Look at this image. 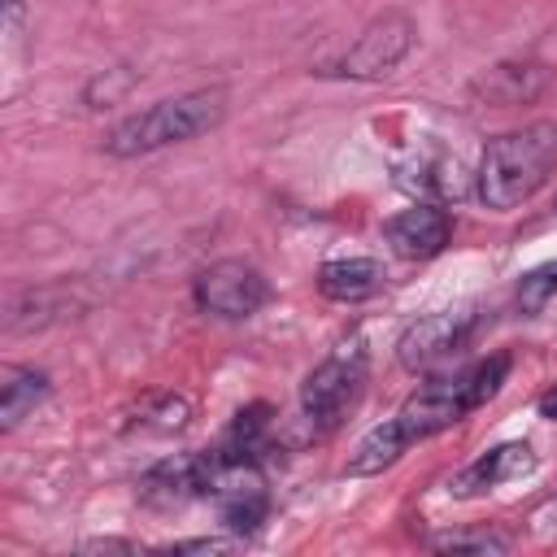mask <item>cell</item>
Listing matches in <instances>:
<instances>
[{
	"label": "cell",
	"instance_id": "obj_1",
	"mask_svg": "<svg viewBox=\"0 0 557 557\" xmlns=\"http://www.w3.org/2000/svg\"><path fill=\"white\" fill-rule=\"evenodd\" d=\"M509 374V357L492 352L479 357L461 370L435 374L426 379L383 426H374L370 435H361V444L348 457V474H383L392 461H400V453L418 440H431L440 431H448L453 422H461L470 409H479L483 400L496 396V387Z\"/></svg>",
	"mask_w": 557,
	"mask_h": 557
},
{
	"label": "cell",
	"instance_id": "obj_2",
	"mask_svg": "<svg viewBox=\"0 0 557 557\" xmlns=\"http://www.w3.org/2000/svg\"><path fill=\"white\" fill-rule=\"evenodd\" d=\"M557 165V126L553 122H531L518 131H505L496 139H487L479 170H474V196L505 213L518 209L522 200H531L548 170Z\"/></svg>",
	"mask_w": 557,
	"mask_h": 557
},
{
	"label": "cell",
	"instance_id": "obj_3",
	"mask_svg": "<svg viewBox=\"0 0 557 557\" xmlns=\"http://www.w3.org/2000/svg\"><path fill=\"white\" fill-rule=\"evenodd\" d=\"M226 113V91L222 87H200V91H183L170 100H157L131 117H122L109 135H104V152L109 157H148L161 152L170 144H187L205 131H213Z\"/></svg>",
	"mask_w": 557,
	"mask_h": 557
},
{
	"label": "cell",
	"instance_id": "obj_4",
	"mask_svg": "<svg viewBox=\"0 0 557 557\" xmlns=\"http://www.w3.org/2000/svg\"><path fill=\"white\" fill-rule=\"evenodd\" d=\"M366 374H370V352L361 335L344 339L331 357H322L309 370V379L300 383V413L313 435H331L344 422V413L357 405L366 387Z\"/></svg>",
	"mask_w": 557,
	"mask_h": 557
},
{
	"label": "cell",
	"instance_id": "obj_5",
	"mask_svg": "<svg viewBox=\"0 0 557 557\" xmlns=\"http://www.w3.org/2000/svg\"><path fill=\"white\" fill-rule=\"evenodd\" d=\"M409 48H413V22L400 9H387L361 26V35L335 57L331 74L374 83V78H387L409 57Z\"/></svg>",
	"mask_w": 557,
	"mask_h": 557
},
{
	"label": "cell",
	"instance_id": "obj_6",
	"mask_svg": "<svg viewBox=\"0 0 557 557\" xmlns=\"http://www.w3.org/2000/svg\"><path fill=\"white\" fill-rule=\"evenodd\" d=\"M191 296H196L200 313L222 318V322H244V318H252L270 300V283H265V274L252 261L222 257V261H213V265H205L196 274Z\"/></svg>",
	"mask_w": 557,
	"mask_h": 557
},
{
	"label": "cell",
	"instance_id": "obj_7",
	"mask_svg": "<svg viewBox=\"0 0 557 557\" xmlns=\"http://www.w3.org/2000/svg\"><path fill=\"white\" fill-rule=\"evenodd\" d=\"M222 474H226V466L218 461L213 448H205V453H174V457H165V461L144 470L139 496L148 505H157V509H170V505H183V500L218 492Z\"/></svg>",
	"mask_w": 557,
	"mask_h": 557
},
{
	"label": "cell",
	"instance_id": "obj_8",
	"mask_svg": "<svg viewBox=\"0 0 557 557\" xmlns=\"http://www.w3.org/2000/svg\"><path fill=\"white\" fill-rule=\"evenodd\" d=\"M479 326L474 309H444V313H426L418 322L405 326V335L396 339V357L405 370H431L440 361H448L453 352H461L470 344Z\"/></svg>",
	"mask_w": 557,
	"mask_h": 557
},
{
	"label": "cell",
	"instance_id": "obj_9",
	"mask_svg": "<svg viewBox=\"0 0 557 557\" xmlns=\"http://www.w3.org/2000/svg\"><path fill=\"white\" fill-rule=\"evenodd\" d=\"M383 235L392 244L396 257L405 261H426V257H440L448 235H453V218L440 209V205H413V209H400L396 218L383 222Z\"/></svg>",
	"mask_w": 557,
	"mask_h": 557
},
{
	"label": "cell",
	"instance_id": "obj_10",
	"mask_svg": "<svg viewBox=\"0 0 557 557\" xmlns=\"http://www.w3.org/2000/svg\"><path fill=\"white\" fill-rule=\"evenodd\" d=\"M213 496L222 500V527H226L231 535H252V531H261V522L270 518V496H265V483H261L257 466H235V470H226Z\"/></svg>",
	"mask_w": 557,
	"mask_h": 557
},
{
	"label": "cell",
	"instance_id": "obj_11",
	"mask_svg": "<svg viewBox=\"0 0 557 557\" xmlns=\"http://www.w3.org/2000/svg\"><path fill=\"white\" fill-rule=\"evenodd\" d=\"M531 466H535L531 444H496L483 457H474L466 470H457V479L448 483V492L453 496H483V492H492V487L527 474Z\"/></svg>",
	"mask_w": 557,
	"mask_h": 557
},
{
	"label": "cell",
	"instance_id": "obj_12",
	"mask_svg": "<svg viewBox=\"0 0 557 557\" xmlns=\"http://www.w3.org/2000/svg\"><path fill=\"white\" fill-rule=\"evenodd\" d=\"M544 83H548V70L540 61H500V65H492L487 74H479L470 83V96L483 100V104L509 109V104L535 100Z\"/></svg>",
	"mask_w": 557,
	"mask_h": 557
},
{
	"label": "cell",
	"instance_id": "obj_13",
	"mask_svg": "<svg viewBox=\"0 0 557 557\" xmlns=\"http://www.w3.org/2000/svg\"><path fill=\"white\" fill-rule=\"evenodd\" d=\"M213 453H218V461H222L226 470H235V466H257V461L270 453V405L257 400V405L239 409L235 422H231V426L222 431V440L213 444Z\"/></svg>",
	"mask_w": 557,
	"mask_h": 557
},
{
	"label": "cell",
	"instance_id": "obj_14",
	"mask_svg": "<svg viewBox=\"0 0 557 557\" xmlns=\"http://www.w3.org/2000/svg\"><path fill=\"white\" fill-rule=\"evenodd\" d=\"M383 287V270L374 257H335L318 270V292L339 305H357Z\"/></svg>",
	"mask_w": 557,
	"mask_h": 557
},
{
	"label": "cell",
	"instance_id": "obj_15",
	"mask_svg": "<svg viewBox=\"0 0 557 557\" xmlns=\"http://www.w3.org/2000/svg\"><path fill=\"white\" fill-rule=\"evenodd\" d=\"M0 379H4L0 383V426L13 431L22 418H30L48 400L52 379L44 370H35V366H4Z\"/></svg>",
	"mask_w": 557,
	"mask_h": 557
},
{
	"label": "cell",
	"instance_id": "obj_16",
	"mask_svg": "<svg viewBox=\"0 0 557 557\" xmlns=\"http://www.w3.org/2000/svg\"><path fill=\"white\" fill-rule=\"evenodd\" d=\"M553 296H557V261L535 265V270H527L518 278V305H522V313H540Z\"/></svg>",
	"mask_w": 557,
	"mask_h": 557
},
{
	"label": "cell",
	"instance_id": "obj_17",
	"mask_svg": "<svg viewBox=\"0 0 557 557\" xmlns=\"http://www.w3.org/2000/svg\"><path fill=\"white\" fill-rule=\"evenodd\" d=\"M440 553H509V540L496 531H448L431 540Z\"/></svg>",
	"mask_w": 557,
	"mask_h": 557
},
{
	"label": "cell",
	"instance_id": "obj_18",
	"mask_svg": "<svg viewBox=\"0 0 557 557\" xmlns=\"http://www.w3.org/2000/svg\"><path fill=\"white\" fill-rule=\"evenodd\" d=\"M187 400L183 396H157V409H144V418H139V426H148V431H178V426H187Z\"/></svg>",
	"mask_w": 557,
	"mask_h": 557
},
{
	"label": "cell",
	"instance_id": "obj_19",
	"mask_svg": "<svg viewBox=\"0 0 557 557\" xmlns=\"http://www.w3.org/2000/svg\"><path fill=\"white\" fill-rule=\"evenodd\" d=\"M222 548H226V540L200 535V540H178V544H170L165 553H222Z\"/></svg>",
	"mask_w": 557,
	"mask_h": 557
},
{
	"label": "cell",
	"instance_id": "obj_20",
	"mask_svg": "<svg viewBox=\"0 0 557 557\" xmlns=\"http://www.w3.org/2000/svg\"><path fill=\"white\" fill-rule=\"evenodd\" d=\"M83 553H135L131 540H87Z\"/></svg>",
	"mask_w": 557,
	"mask_h": 557
},
{
	"label": "cell",
	"instance_id": "obj_21",
	"mask_svg": "<svg viewBox=\"0 0 557 557\" xmlns=\"http://www.w3.org/2000/svg\"><path fill=\"white\" fill-rule=\"evenodd\" d=\"M535 409H540V418H553V422H557V387H548V392L535 400Z\"/></svg>",
	"mask_w": 557,
	"mask_h": 557
},
{
	"label": "cell",
	"instance_id": "obj_22",
	"mask_svg": "<svg viewBox=\"0 0 557 557\" xmlns=\"http://www.w3.org/2000/svg\"><path fill=\"white\" fill-rule=\"evenodd\" d=\"M0 4H4V22H17L26 9V0H0Z\"/></svg>",
	"mask_w": 557,
	"mask_h": 557
}]
</instances>
